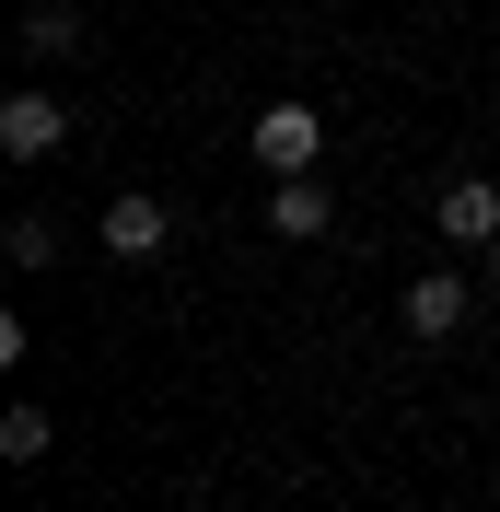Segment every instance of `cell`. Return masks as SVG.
Listing matches in <instances>:
<instances>
[{
  "label": "cell",
  "mask_w": 500,
  "mask_h": 512,
  "mask_svg": "<svg viewBox=\"0 0 500 512\" xmlns=\"http://www.w3.org/2000/svg\"><path fill=\"white\" fill-rule=\"evenodd\" d=\"M24 47H35V59H70V47H82V12H70V0H35V12H24Z\"/></svg>",
  "instance_id": "52a82bcc"
},
{
  "label": "cell",
  "mask_w": 500,
  "mask_h": 512,
  "mask_svg": "<svg viewBox=\"0 0 500 512\" xmlns=\"http://www.w3.org/2000/svg\"><path fill=\"white\" fill-rule=\"evenodd\" d=\"M59 140H70V105L47 94V82H24V94L0 105V152H12V163H47Z\"/></svg>",
  "instance_id": "7a4b0ae2"
},
{
  "label": "cell",
  "mask_w": 500,
  "mask_h": 512,
  "mask_svg": "<svg viewBox=\"0 0 500 512\" xmlns=\"http://www.w3.org/2000/svg\"><path fill=\"white\" fill-rule=\"evenodd\" d=\"M256 163L268 175H314L326 163V117L314 105H256Z\"/></svg>",
  "instance_id": "6da1fadb"
},
{
  "label": "cell",
  "mask_w": 500,
  "mask_h": 512,
  "mask_svg": "<svg viewBox=\"0 0 500 512\" xmlns=\"http://www.w3.org/2000/svg\"><path fill=\"white\" fill-rule=\"evenodd\" d=\"M407 338H454V326H466V280H454V268H431V280H407Z\"/></svg>",
  "instance_id": "277c9868"
},
{
  "label": "cell",
  "mask_w": 500,
  "mask_h": 512,
  "mask_svg": "<svg viewBox=\"0 0 500 512\" xmlns=\"http://www.w3.org/2000/svg\"><path fill=\"white\" fill-rule=\"evenodd\" d=\"M268 222H280L291 245H314V233L338 222V198H326V175H280V198H268Z\"/></svg>",
  "instance_id": "5b68a950"
},
{
  "label": "cell",
  "mask_w": 500,
  "mask_h": 512,
  "mask_svg": "<svg viewBox=\"0 0 500 512\" xmlns=\"http://www.w3.org/2000/svg\"><path fill=\"white\" fill-rule=\"evenodd\" d=\"M163 233H175L163 198H105V245H117V256H163Z\"/></svg>",
  "instance_id": "8992f818"
},
{
  "label": "cell",
  "mask_w": 500,
  "mask_h": 512,
  "mask_svg": "<svg viewBox=\"0 0 500 512\" xmlns=\"http://www.w3.org/2000/svg\"><path fill=\"white\" fill-rule=\"evenodd\" d=\"M489 268H500V233H489Z\"/></svg>",
  "instance_id": "9c48e42d"
},
{
  "label": "cell",
  "mask_w": 500,
  "mask_h": 512,
  "mask_svg": "<svg viewBox=\"0 0 500 512\" xmlns=\"http://www.w3.org/2000/svg\"><path fill=\"white\" fill-rule=\"evenodd\" d=\"M431 222L454 233V245H489V233H500V187H489V175H454V187L431 198Z\"/></svg>",
  "instance_id": "3957f363"
},
{
  "label": "cell",
  "mask_w": 500,
  "mask_h": 512,
  "mask_svg": "<svg viewBox=\"0 0 500 512\" xmlns=\"http://www.w3.org/2000/svg\"><path fill=\"white\" fill-rule=\"evenodd\" d=\"M0 454H12V466H35V454H47V408H12V419H0Z\"/></svg>",
  "instance_id": "ba28073f"
}]
</instances>
